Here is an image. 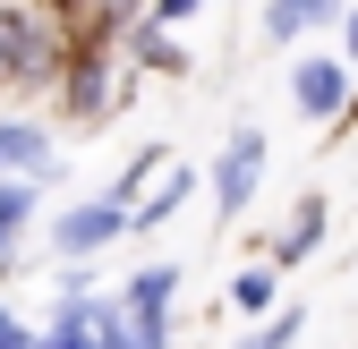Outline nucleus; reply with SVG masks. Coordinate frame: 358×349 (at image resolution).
Wrapping results in <instances>:
<instances>
[{"label":"nucleus","instance_id":"obj_6","mask_svg":"<svg viewBox=\"0 0 358 349\" xmlns=\"http://www.w3.org/2000/svg\"><path fill=\"white\" fill-rule=\"evenodd\" d=\"M171 290H179V273H171V265L137 273V281H128V315H154V324H162V307H171Z\"/></svg>","mask_w":358,"mask_h":349},{"label":"nucleus","instance_id":"obj_9","mask_svg":"<svg viewBox=\"0 0 358 349\" xmlns=\"http://www.w3.org/2000/svg\"><path fill=\"white\" fill-rule=\"evenodd\" d=\"M231 307H239V315H264V307H273V273H264V265L239 273V281H231Z\"/></svg>","mask_w":358,"mask_h":349},{"label":"nucleus","instance_id":"obj_7","mask_svg":"<svg viewBox=\"0 0 358 349\" xmlns=\"http://www.w3.org/2000/svg\"><path fill=\"white\" fill-rule=\"evenodd\" d=\"M316 239H324V196H307V205L290 213V230H282V265H299Z\"/></svg>","mask_w":358,"mask_h":349},{"label":"nucleus","instance_id":"obj_8","mask_svg":"<svg viewBox=\"0 0 358 349\" xmlns=\"http://www.w3.org/2000/svg\"><path fill=\"white\" fill-rule=\"evenodd\" d=\"M34 162H43V128L0 119V170H34Z\"/></svg>","mask_w":358,"mask_h":349},{"label":"nucleus","instance_id":"obj_5","mask_svg":"<svg viewBox=\"0 0 358 349\" xmlns=\"http://www.w3.org/2000/svg\"><path fill=\"white\" fill-rule=\"evenodd\" d=\"M333 17H341V0H264V34L273 43H290L307 26H333Z\"/></svg>","mask_w":358,"mask_h":349},{"label":"nucleus","instance_id":"obj_2","mask_svg":"<svg viewBox=\"0 0 358 349\" xmlns=\"http://www.w3.org/2000/svg\"><path fill=\"white\" fill-rule=\"evenodd\" d=\"M120 230H128V213L103 196V205H77V213H60V230H52V239H60V255H103Z\"/></svg>","mask_w":358,"mask_h":349},{"label":"nucleus","instance_id":"obj_10","mask_svg":"<svg viewBox=\"0 0 358 349\" xmlns=\"http://www.w3.org/2000/svg\"><path fill=\"white\" fill-rule=\"evenodd\" d=\"M26 205H34L26 179H17V188H0V255H9V239H17V222H26Z\"/></svg>","mask_w":358,"mask_h":349},{"label":"nucleus","instance_id":"obj_4","mask_svg":"<svg viewBox=\"0 0 358 349\" xmlns=\"http://www.w3.org/2000/svg\"><path fill=\"white\" fill-rule=\"evenodd\" d=\"M43 68H52V52L34 43V26L0 9V77H43Z\"/></svg>","mask_w":358,"mask_h":349},{"label":"nucleus","instance_id":"obj_3","mask_svg":"<svg viewBox=\"0 0 358 349\" xmlns=\"http://www.w3.org/2000/svg\"><path fill=\"white\" fill-rule=\"evenodd\" d=\"M290 94H299L307 119H333V111L350 103V77H341V60H299V68H290Z\"/></svg>","mask_w":358,"mask_h":349},{"label":"nucleus","instance_id":"obj_13","mask_svg":"<svg viewBox=\"0 0 358 349\" xmlns=\"http://www.w3.org/2000/svg\"><path fill=\"white\" fill-rule=\"evenodd\" d=\"M154 9H162V17H196V0H154Z\"/></svg>","mask_w":358,"mask_h":349},{"label":"nucleus","instance_id":"obj_12","mask_svg":"<svg viewBox=\"0 0 358 349\" xmlns=\"http://www.w3.org/2000/svg\"><path fill=\"white\" fill-rule=\"evenodd\" d=\"M0 349H26V332L9 324V307H0Z\"/></svg>","mask_w":358,"mask_h":349},{"label":"nucleus","instance_id":"obj_14","mask_svg":"<svg viewBox=\"0 0 358 349\" xmlns=\"http://www.w3.org/2000/svg\"><path fill=\"white\" fill-rule=\"evenodd\" d=\"M341 52H350V60H358V17H341Z\"/></svg>","mask_w":358,"mask_h":349},{"label":"nucleus","instance_id":"obj_1","mask_svg":"<svg viewBox=\"0 0 358 349\" xmlns=\"http://www.w3.org/2000/svg\"><path fill=\"white\" fill-rule=\"evenodd\" d=\"M256 179H264V137H256V128H239V137L222 145V162H213V205H222V213H248Z\"/></svg>","mask_w":358,"mask_h":349},{"label":"nucleus","instance_id":"obj_11","mask_svg":"<svg viewBox=\"0 0 358 349\" xmlns=\"http://www.w3.org/2000/svg\"><path fill=\"white\" fill-rule=\"evenodd\" d=\"M188 188H196V170H179V179H171L154 205H137V222H162V213H179V205H188Z\"/></svg>","mask_w":358,"mask_h":349}]
</instances>
